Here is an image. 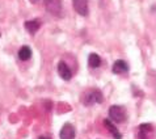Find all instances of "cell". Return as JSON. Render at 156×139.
Masks as SVG:
<instances>
[{"mask_svg":"<svg viewBox=\"0 0 156 139\" xmlns=\"http://www.w3.org/2000/svg\"><path fill=\"white\" fill-rule=\"evenodd\" d=\"M46 11L54 16H60L62 12V0H43Z\"/></svg>","mask_w":156,"mask_h":139,"instance_id":"3","label":"cell"},{"mask_svg":"<svg viewBox=\"0 0 156 139\" xmlns=\"http://www.w3.org/2000/svg\"><path fill=\"white\" fill-rule=\"evenodd\" d=\"M73 9H75L80 16H88L89 9H88V0H72Z\"/></svg>","mask_w":156,"mask_h":139,"instance_id":"4","label":"cell"},{"mask_svg":"<svg viewBox=\"0 0 156 139\" xmlns=\"http://www.w3.org/2000/svg\"><path fill=\"white\" fill-rule=\"evenodd\" d=\"M109 117L117 123H122L126 119V109L121 105H112L109 108Z\"/></svg>","mask_w":156,"mask_h":139,"instance_id":"2","label":"cell"},{"mask_svg":"<svg viewBox=\"0 0 156 139\" xmlns=\"http://www.w3.org/2000/svg\"><path fill=\"white\" fill-rule=\"evenodd\" d=\"M102 101H104L102 93H101V91H98V89L88 91V92L84 94V98H83V104L87 106H90V105H93V104H101Z\"/></svg>","mask_w":156,"mask_h":139,"instance_id":"1","label":"cell"},{"mask_svg":"<svg viewBox=\"0 0 156 139\" xmlns=\"http://www.w3.org/2000/svg\"><path fill=\"white\" fill-rule=\"evenodd\" d=\"M112 71L115 75H119V73H123V72H127L129 71V66L127 63L125 62V60H115L113 63V66H112Z\"/></svg>","mask_w":156,"mask_h":139,"instance_id":"7","label":"cell"},{"mask_svg":"<svg viewBox=\"0 0 156 139\" xmlns=\"http://www.w3.org/2000/svg\"><path fill=\"white\" fill-rule=\"evenodd\" d=\"M58 73H59V76L66 81H68L72 77V72H71L70 67H68L66 62H63V60H60L58 63Z\"/></svg>","mask_w":156,"mask_h":139,"instance_id":"6","label":"cell"},{"mask_svg":"<svg viewBox=\"0 0 156 139\" xmlns=\"http://www.w3.org/2000/svg\"><path fill=\"white\" fill-rule=\"evenodd\" d=\"M40 139H45V138H40Z\"/></svg>","mask_w":156,"mask_h":139,"instance_id":"12","label":"cell"},{"mask_svg":"<svg viewBox=\"0 0 156 139\" xmlns=\"http://www.w3.org/2000/svg\"><path fill=\"white\" fill-rule=\"evenodd\" d=\"M104 126H105V127L109 130L110 134L113 135L114 139H122V134L119 133V130L115 127L113 122H112V119H108V118L104 119Z\"/></svg>","mask_w":156,"mask_h":139,"instance_id":"8","label":"cell"},{"mask_svg":"<svg viewBox=\"0 0 156 139\" xmlns=\"http://www.w3.org/2000/svg\"><path fill=\"white\" fill-rule=\"evenodd\" d=\"M88 64H89V67L90 68H97L101 66V58H100V55L97 54H90L88 56Z\"/></svg>","mask_w":156,"mask_h":139,"instance_id":"10","label":"cell"},{"mask_svg":"<svg viewBox=\"0 0 156 139\" xmlns=\"http://www.w3.org/2000/svg\"><path fill=\"white\" fill-rule=\"evenodd\" d=\"M40 28H41V23H40L38 20H29V21H25V29H27L30 34H36Z\"/></svg>","mask_w":156,"mask_h":139,"instance_id":"9","label":"cell"},{"mask_svg":"<svg viewBox=\"0 0 156 139\" xmlns=\"http://www.w3.org/2000/svg\"><path fill=\"white\" fill-rule=\"evenodd\" d=\"M30 56H32V49H30L29 46H23V47H20V50H19V58L21 60H28L30 59Z\"/></svg>","mask_w":156,"mask_h":139,"instance_id":"11","label":"cell"},{"mask_svg":"<svg viewBox=\"0 0 156 139\" xmlns=\"http://www.w3.org/2000/svg\"><path fill=\"white\" fill-rule=\"evenodd\" d=\"M75 135H76L75 127L71 123H64L63 127L60 129L59 133L60 139H75Z\"/></svg>","mask_w":156,"mask_h":139,"instance_id":"5","label":"cell"}]
</instances>
